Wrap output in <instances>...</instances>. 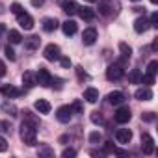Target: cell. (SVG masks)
I'll list each match as a JSON object with an SVG mask.
<instances>
[{
  "instance_id": "obj_1",
  "label": "cell",
  "mask_w": 158,
  "mask_h": 158,
  "mask_svg": "<svg viewBox=\"0 0 158 158\" xmlns=\"http://www.w3.org/2000/svg\"><path fill=\"white\" fill-rule=\"evenodd\" d=\"M35 136H37V128L32 121H23L21 125V139L26 145H35Z\"/></svg>"
},
{
  "instance_id": "obj_2",
  "label": "cell",
  "mask_w": 158,
  "mask_h": 158,
  "mask_svg": "<svg viewBox=\"0 0 158 158\" xmlns=\"http://www.w3.org/2000/svg\"><path fill=\"white\" fill-rule=\"evenodd\" d=\"M125 74V65L123 63H112L108 69H106V78L108 80H119V78H123Z\"/></svg>"
},
{
  "instance_id": "obj_3",
  "label": "cell",
  "mask_w": 158,
  "mask_h": 158,
  "mask_svg": "<svg viewBox=\"0 0 158 158\" xmlns=\"http://www.w3.org/2000/svg\"><path fill=\"white\" fill-rule=\"evenodd\" d=\"M115 10H117V6H115L114 0H101V2H99V13H101V15H104V17L114 15V13H115Z\"/></svg>"
},
{
  "instance_id": "obj_4",
  "label": "cell",
  "mask_w": 158,
  "mask_h": 158,
  "mask_svg": "<svg viewBox=\"0 0 158 158\" xmlns=\"http://www.w3.org/2000/svg\"><path fill=\"white\" fill-rule=\"evenodd\" d=\"M50 80H52L50 73H48L47 69L39 67V71L35 73V82H37L39 86H43V88H50Z\"/></svg>"
},
{
  "instance_id": "obj_5",
  "label": "cell",
  "mask_w": 158,
  "mask_h": 158,
  "mask_svg": "<svg viewBox=\"0 0 158 158\" xmlns=\"http://www.w3.org/2000/svg\"><path fill=\"white\" fill-rule=\"evenodd\" d=\"M115 121L119 123V125H125V123H128L130 121V117H132V114H130V108L128 106H121L119 104V108H117V112H115Z\"/></svg>"
},
{
  "instance_id": "obj_6",
  "label": "cell",
  "mask_w": 158,
  "mask_h": 158,
  "mask_svg": "<svg viewBox=\"0 0 158 158\" xmlns=\"http://www.w3.org/2000/svg\"><path fill=\"white\" fill-rule=\"evenodd\" d=\"M43 54H45V58L48 60V61H56V60H60V47L58 45H54V43H50V45H47L45 47V50H43Z\"/></svg>"
},
{
  "instance_id": "obj_7",
  "label": "cell",
  "mask_w": 158,
  "mask_h": 158,
  "mask_svg": "<svg viewBox=\"0 0 158 158\" xmlns=\"http://www.w3.org/2000/svg\"><path fill=\"white\" fill-rule=\"evenodd\" d=\"M141 149H143L145 154H152V152H154V139H152V136L147 134V132L141 134Z\"/></svg>"
},
{
  "instance_id": "obj_8",
  "label": "cell",
  "mask_w": 158,
  "mask_h": 158,
  "mask_svg": "<svg viewBox=\"0 0 158 158\" xmlns=\"http://www.w3.org/2000/svg\"><path fill=\"white\" fill-rule=\"evenodd\" d=\"M73 108L71 106H61V108H58V112H56V117H58V121L60 123H69L71 119H73Z\"/></svg>"
},
{
  "instance_id": "obj_9",
  "label": "cell",
  "mask_w": 158,
  "mask_h": 158,
  "mask_svg": "<svg viewBox=\"0 0 158 158\" xmlns=\"http://www.w3.org/2000/svg\"><path fill=\"white\" fill-rule=\"evenodd\" d=\"M17 21H19L21 28H24V30H32V28H34V19H32V15H28L26 11H21V13L17 15Z\"/></svg>"
},
{
  "instance_id": "obj_10",
  "label": "cell",
  "mask_w": 158,
  "mask_h": 158,
  "mask_svg": "<svg viewBox=\"0 0 158 158\" xmlns=\"http://www.w3.org/2000/svg\"><path fill=\"white\" fill-rule=\"evenodd\" d=\"M149 28H151V24H149V19H147V17H138V19L134 21V30H136V34H145Z\"/></svg>"
},
{
  "instance_id": "obj_11",
  "label": "cell",
  "mask_w": 158,
  "mask_h": 158,
  "mask_svg": "<svg viewBox=\"0 0 158 158\" xmlns=\"http://www.w3.org/2000/svg\"><path fill=\"white\" fill-rule=\"evenodd\" d=\"M115 139L125 145V143H128V141L132 139V132H130L128 128H117V130H115Z\"/></svg>"
},
{
  "instance_id": "obj_12",
  "label": "cell",
  "mask_w": 158,
  "mask_h": 158,
  "mask_svg": "<svg viewBox=\"0 0 158 158\" xmlns=\"http://www.w3.org/2000/svg\"><path fill=\"white\" fill-rule=\"evenodd\" d=\"M60 6H61V10H63L67 15H74L76 10H78V6H76L74 0H60Z\"/></svg>"
},
{
  "instance_id": "obj_13",
  "label": "cell",
  "mask_w": 158,
  "mask_h": 158,
  "mask_svg": "<svg viewBox=\"0 0 158 158\" xmlns=\"http://www.w3.org/2000/svg\"><path fill=\"white\" fill-rule=\"evenodd\" d=\"M97 39V30L95 28H86L84 34H82V43L84 45H93Z\"/></svg>"
},
{
  "instance_id": "obj_14",
  "label": "cell",
  "mask_w": 158,
  "mask_h": 158,
  "mask_svg": "<svg viewBox=\"0 0 158 158\" xmlns=\"http://www.w3.org/2000/svg\"><path fill=\"white\" fill-rule=\"evenodd\" d=\"M136 99L138 101H151L152 99V91H151V88L149 86H145V88H139V89H136Z\"/></svg>"
},
{
  "instance_id": "obj_15",
  "label": "cell",
  "mask_w": 158,
  "mask_h": 158,
  "mask_svg": "<svg viewBox=\"0 0 158 158\" xmlns=\"http://www.w3.org/2000/svg\"><path fill=\"white\" fill-rule=\"evenodd\" d=\"M108 102L114 104V106H119V104L125 102V95H123L121 91H112V93L108 95Z\"/></svg>"
},
{
  "instance_id": "obj_16",
  "label": "cell",
  "mask_w": 158,
  "mask_h": 158,
  "mask_svg": "<svg viewBox=\"0 0 158 158\" xmlns=\"http://www.w3.org/2000/svg\"><path fill=\"white\" fill-rule=\"evenodd\" d=\"M34 108H35L39 114H50V102H48V101H45V99H39V101H35Z\"/></svg>"
},
{
  "instance_id": "obj_17",
  "label": "cell",
  "mask_w": 158,
  "mask_h": 158,
  "mask_svg": "<svg viewBox=\"0 0 158 158\" xmlns=\"http://www.w3.org/2000/svg\"><path fill=\"white\" fill-rule=\"evenodd\" d=\"M76 13L80 15L84 21H93L95 19V10H91V8H78Z\"/></svg>"
},
{
  "instance_id": "obj_18",
  "label": "cell",
  "mask_w": 158,
  "mask_h": 158,
  "mask_svg": "<svg viewBox=\"0 0 158 158\" xmlns=\"http://www.w3.org/2000/svg\"><path fill=\"white\" fill-rule=\"evenodd\" d=\"M76 28H78V26H76L74 21H65V23L61 24V30H63L65 35H74V34H76Z\"/></svg>"
},
{
  "instance_id": "obj_19",
  "label": "cell",
  "mask_w": 158,
  "mask_h": 158,
  "mask_svg": "<svg viewBox=\"0 0 158 158\" xmlns=\"http://www.w3.org/2000/svg\"><path fill=\"white\" fill-rule=\"evenodd\" d=\"M2 93H4L8 99H15V97H19L23 91H21L19 88H15V86H4V88H2Z\"/></svg>"
},
{
  "instance_id": "obj_20",
  "label": "cell",
  "mask_w": 158,
  "mask_h": 158,
  "mask_svg": "<svg viewBox=\"0 0 158 158\" xmlns=\"http://www.w3.org/2000/svg\"><path fill=\"white\" fill-rule=\"evenodd\" d=\"M58 24H60V23H58L56 19H50V17L43 19V30H45V32H48V34H50V32H54V30L58 28Z\"/></svg>"
},
{
  "instance_id": "obj_21",
  "label": "cell",
  "mask_w": 158,
  "mask_h": 158,
  "mask_svg": "<svg viewBox=\"0 0 158 158\" xmlns=\"http://www.w3.org/2000/svg\"><path fill=\"white\" fill-rule=\"evenodd\" d=\"M39 45H41V39H39V35H30V37L24 41V47H26V48H30V50H35V48H39Z\"/></svg>"
},
{
  "instance_id": "obj_22",
  "label": "cell",
  "mask_w": 158,
  "mask_h": 158,
  "mask_svg": "<svg viewBox=\"0 0 158 158\" xmlns=\"http://www.w3.org/2000/svg\"><path fill=\"white\" fill-rule=\"evenodd\" d=\"M84 99H86L88 102H91V104H93V102H97V101H99V91H97L95 88H88V89L84 91Z\"/></svg>"
},
{
  "instance_id": "obj_23",
  "label": "cell",
  "mask_w": 158,
  "mask_h": 158,
  "mask_svg": "<svg viewBox=\"0 0 158 158\" xmlns=\"http://www.w3.org/2000/svg\"><path fill=\"white\" fill-rule=\"evenodd\" d=\"M23 84L26 86V88H34L37 82H35V74L34 73H30V71H26L24 74H23Z\"/></svg>"
},
{
  "instance_id": "obj_24",
  "label": "cell",
  "mask_w": 158,
  "mask_h": 158,
  "mask_svg": "<svg viewBox=\"0 0 158 158\" xmlns=\"http://www.w3.org/2000/svg\"><path fill=\"white\" fill-rule=\"evenodd\" d=\"M119 50H121V56H123V61L130 60V54H132V48L127 45V43H119Z\"/></svg>"
},
{
  "instance_id": "obj_25",
  "label": "cell",
  "mask_w": 158,
  "mask_h": 158,
  "mask_svg": "<svg viewBox=\"0 0 158 158\" xmlns=\"http://www.w3.org/2000/svg\"><path fill=\"white\" fill-rule=\"evenodd\" d=\"M21 41H23V35L17 30H10V43L11 45H19Z\"/></svg>"
},
{
  "instance_id": "obj_26",
  "label": "cell",
  "mask_w": 158,
  "mask_h": 158,
  "mask_svg": "<svg viewBox=\"0 0 158 158\" xmlns=\"http://www.w3.org/2000/svg\"><path fill=\"white\" fill-rule=\"evenodd\" d=\"M128 80H130L132 84H138V82L141 80V74H139V71H138V69H132V71H130V74H128Z\"/></svg>"
},
{
  "instance_id": "obj_27",
  "label": "cell",
  "mask_w": 158,
  "mask_h": 158,
  "mask_svg": "<svg viewBox=\"0 0 158 158\" xmlns=\"http://www.w3.org/2000/svg\"><path fill=\"white\" fill-rule=\"evenodd\" d=\"M141 84H145V86H152L154 84V76L152 74H149V73H145L143 76H141V80H139Z\"/></svg>"
},
{
  "instance_id": "obj_28",
  "label": "cell",
  "mask_w": 158,
  "mask_h": 158,
  "mask_svg": "<svg viewBox=\"0 0 158 158\" xmlns=\"http://www.w3.org/2000/svg\"><path fill=\"white\" fill-rule=\"evenodd\" d=\"M71 108H73V112H76V114H84V104H82V101H74Z\"/></svg>"
},
{
  "instance_id": "obj_29",
  "label": "cell",
  "mask_w": 158,
  "mask_h": 158,
  "mask_svg": "<svg viewBox=\"0 0 158 158\" xmlns=\"http://www.w3.org/2000/svg\"><path fill=\"white\" fill-rule=\"evenodd\" d=\"M11 132V125L8 121H0V134H10Z\"/></svg>"
},
{
  "instance_id": "obj_30",
  "label": "cell",
  "mask_w": 158,
  "mask_h": 158,
  "mask_svg": "<svg viewBox=\"0 0 158 158\" xmlns=\"http://www.w3.org/2000/svg\"><path fill=\"white\" fill-rule=\"evenodd\" d=\"M156 67H158V61H156V60H152V61H151V63H149V65H147V73H149V74H152V76H154V74H156V71H158V69H156Z\"/></svg>"
},
{
  "instance_id": "obj_31",
  "label": "cell",
  "mask_w": 158,
  "mask_h": 158,
  "mask_svg": "<svg viewBox=\"0 0 158 158\" xmlns=\"http://www.w3.org/2000/svg\"><path fill=\"white\" fill-rule=\"evenodd\" d=\"M89 141H91V143H101V141H102L101 132H97V130H95V132H91V134H89Z\"/></svg>"
},
{
  "instance_id": "obj_32",
  "label": "cell",
  "mask_w": 158,
  "mask_h": 158,
  "mask_svg": "<svg viewBox=\"0 0 158 158\" xmlns=\"http://www.w3.org/2000/svg\"><path fill=\"white\" fill-rule=\"evenodd\" d=\"M91 121H93L95 125H101V123H102V115H101L99 112H93V114H91Z\"/></svg>"
},
{
  "instance_id": "obj_33",
  "label": "cell",
  "mask_w": 158,
  "mask_h": 158,
  "mask_svg": "<svg viewBox=\"0 0 158 158\" xmlns=\"http://www.w3.org/2000/svg\"><path fill=\"white\" fill-rule=\"evenodd\" d=\"M149 24H151L152 28H158V13H156V11L151 15V21H149Z\"/></svg>"
},
{
  "instance_id": "obj_34",
  "label": "cell",
  "mask_w": 158,
  "mask_h": 158,
  "mask_svg": "<svg viewBox=\"0 0 158 158\" xmlns=\"http://www.w3.org/2000/svg\"><path fill=\"white\" fill-rule=\"evenodd\" d=\"M6 58H8V60H11V61L15 60V50H13V48H11L10 45L6 47Z\"/></svg>"
},
{
  "instance_id": "obj_35",
  "label": "cell",
  "mask_w": 158,
  "mask_h": 158,
  "mask_svg": "<svg viewBox=\"0 0 158 158\" xmlns=\"http://www.w3.org/2000/svg\"><path fill=\"white\" fill-rule=\"evenodd\" d=\"M61 156H63V158H73V156H76V151H74V149H65V151L61 152Z\"/></svg>"
},
{
  "instance_id": "obj_36",
  "label": "cell",
  "mask_w": 158,
  "mask_h": 158,
  "mask_svg": "<svg viewBox=\"0 0 158 158\" xmlns=\"http://www.w3.org/2000/svg\"><path fill=\"white\" fill-rule=\"evenodd\" d=\"M76 74H78V78H80V80H88V73H84L82 71V67H76Z\"/></svg>"
},
{
  "instance_id": "obj_37",
  "label": "cell",
  "mask_w": 158,
  "mask_h": 158,
  "mask_svg": "<svg viewBox=\"0 0 158 158\" xmlns=\"http://www.w3.org/2000/svg\"><path fill=\"white\" fill-rule=\"evenodd\" d=\"M11 11H13L15 15H19V13H21V11H24V10H23V6H21V4L13 2V4H11Z\"/></svg>"
},
{
  "instance_id": "obj_38",
  "label": "cell",
  "mask_w": 158,
  "mask_h": 158,
  "mask_svg": "<svg viewBox=\"0 0 158 158\" xmlns=\"http://www.w3.org/2000/svg\"><path fill=\"white\" fill-rule=\"evenodd\" d=\"M6 151H8V141L0 136V152H6Z\"/></svg>"
},
{
  "instance_id": "obj_39",
  "label": "cell",
  "mask_w": 158,
  "mask_h": 158,
  "mask_svg": "<svg viewBox=\"0 0 158 158\" xmlns=\"http://www.w3.org/2000/svg\"><path fill=\"white\" fill-rule=\"evenodd\" d=\"M4 110H6V112H11V115H15V112H17V108H15L13 104H10V102L4 104Z\"/></svg>"
},
{
  "instance_id": "obj_40",
  "label": "cell",
  "mask_w": 158,
  "mask_h": 158,
  "mask_svg": "<svg viewBox=\"0 0 158 158\" xmlns=\"http://www.w3.org/2000/svg\"><path fill=\"white\" fill-rule=\"evenodd\" d=\"M141 119H143V121H154V114H152V112H147V114L141 115Z\"/></svg>"
},
{
  "instance_id": "obj_41",
  "label": "cell",
  "mask_w": 158,
  "mask_h": 158,
  "mask_svg": "<svg viewBox=\"0 0 158 158\" xmlns=\"http://www.w3.org/2000/svg\"><path fill=\"white\" fill-rule=\"evenodd\" d=\"M60 61H61V65H63V67H71V60H69V58L60 56Z\"/></svg>"
},
{
  "instance_id": "obj_42",
  "label": "cell",
  "mask_w": 158,
  "mask_h": 158,
  "mask_svg": "<svg viewBox=\"0 0 158 158\" xmlns=\"http://www.w3.org/2000/svg\"><path fill=\"white\" fill-rule=\"evenodd\" d=\"M39 154H47V156H52L54 152H52L50 149H47V147H45V149H41V151H39Z\"/></svg>"
},
{
  "instance_id": "obj_43",
  "label": "cell",
  "mask_w": 158,
  "mask_h": 158,
  "mask_svg": "<svg viewBox=\"0 0 158 158\" xmlns=\"http://www.w3.org/2000/svg\"><path fill=\"white\" fill-rule=\"evenodd\" d=\"M6 74V65H4V61L0 60V76H4Z\"/></svg>"
},
{
  "instance_id": "obj_44",
  "label": "cell",
  "mask_w": 158,
  "mask_h": 158,
  "mask_svg": "<svg viewBox=\"0 0 158 158\" xmlns=\"http://www.w3.org/2000/svg\"><path fill=\"white\" fill-rule=\"evenodd\" d=\"M4 34H6V26H4V24H0V39H2Z\"/></svg>"
},
{
  "instance_id": "obj_45",
  "label": "cell",
  "mask_w": 158,
  "mask_h": 158,
  "mask_svg": "<svg viewBox=\"0 0 158 158\" xmlns=\"http://www.w3.org/2000/svg\"><path fill=\"white\" fill-rule=\"evenodd\" d=\"M86 2H97V0H86Z\"/></svg>"
},
{
  "instance_id": "obj_46",
  "label": "cell",
  "mask_w": 158,
  "mask_h": 158,
  "mask_svg": "<svg viewBox=\"0 0 158 158\" xmlns=\"http://www.w3.org/2000/svg\"><path fill=\"white\" fill-rule=\"evenodd\" d=\"M151 2H152V4H156V2H158V0H151Z\"/></svg>"
},
{
  "instance_id": "obj_47",
  "label": "cell",
  "mask_w": 158,
  "mask_h": 158,
  "mask_svg": "<svg viewBox=\"0 0 158 158\" xmlns=\"http://www.w3.org/2000/svg\"><path fill=\"white\" fill-rule=\"evenodd\" d=\"M132 2H139V0H132Z\"/></svg>"
}]
</instances>
